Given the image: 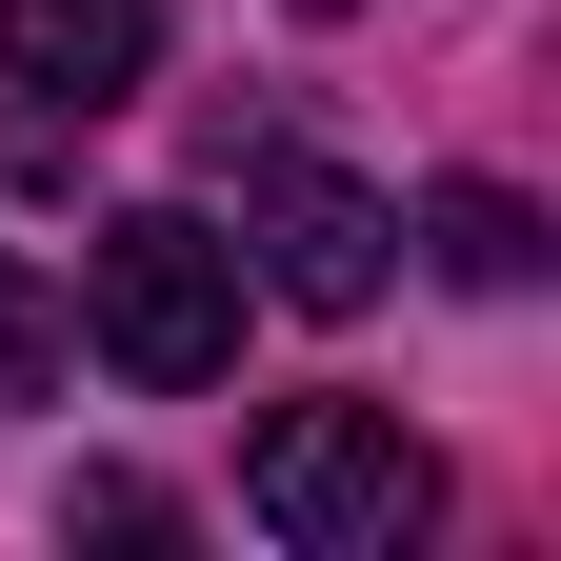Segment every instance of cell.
Masks as SVG:
<instances>
[{
  "mask_svg": "<svg viewBox=\"0 0 561 561\" xmlns=\"http://www.w3.org/2000/svg\"><path fill=\"white\" fill-rule=\"evenodd\" d=\"M301 21H341V0H301Z\"/></svg>",
  "mask_w": 561,
  "mask_h": 561,
  "instance_id": "obj_8",
  "label": "cell"
},
{
  "mask_svg": "<svg viewBox=\"0 0 561 561\" xmlns=\"http://www.w3.org/2000/svg\"><path fill=\"white\" fill-rule=\"evenodd\" d=\"M140 81H161V0H0V101H21L41 140L60 121H121Z\"/></svg>",
  "mask_w": 561,
  "mask_h": 561,
  "instance_id": "obj_4",
  "label": "cell"
},
{
  "mask_svg": "<svg viewBox=\"0 0 561 561\" xmlns=\"http://www.w3.org/2000/svg\"><path fill=\"white\" fill-rule=\"evenodd\" d=\"M241 301H261L241 241L181 221V201H121V221L81 241V341H101L121 381H161V401H201V381L241 362Z\"/></svg>",
  "mask_w": 561,
  "mask_h": 561,
  "instance_id": "obj_2",
  "label": "cell"
},
{
  "mask_svg": "<svg viewBox=\"0 0 561 561\" xmlns=\"http://www.w3.org/2000/svg\"><path fill=\"white\" fill-rule=\"evenodd\" d=\"M241 522L280 561H401L421 522H442V461H421L381 401H280L241 442Z\"/></svg>",
  "mask_w": 561,
  "mask_h": 561,
  "instance_id": "obj_1",
  "label": "cell"
},
{
  "mask_svg": "<svg viewBox=\"0 0 561 561\" xmlns=\"http://www.w3.org/2000/svg\"><path fill=\"white\" fill-rule=\"evenodd\" d=\"M421 261H442L461 301H522V280H541V201L522 181H442V201H421Z\"/></svg>",
  "mask_w": 561,
  "mask_h": 561,
  "instance_id": "obj_5",
  "label": "cell"
},
{
  "mask_svg": "<svg viewBox=\"0 0 561 561\" xmlns=\"http://www.w3.org/2000/svg\"><path fill=\"white\" fill-rule=\"evenodd\" d=\"M41 362H60V301H41L21 261H0V401H41Z\"/></svg>",
  "mask_w": 561,
  "mask_h": 561,
  "instance_id": "obj_6",
  "label": "cell"
},
{
  "mask_svg": "<svg viewBox=\"0 0 561 561\" xmlns=\"http://www.w3.org/2000/svg\"><path fill=\"white\" fill-rule=\"evenodd\" d=\"M241 280L301 301V321H362L401 280V201L341 181V161H301V140H241Z\"/></svg>",
  "mask_w": 561,
  "mask_h": 561,
  "instance_id": "obj_3",
  "label": "cell"
},
{
  "mask_svg": "<svg viewBox=\"0 0 561 561\" xmlns=\"http://www.w3.org/2000/svg\"><path fill=\"white\" fill-rule=\"evenodd\" d=\"M60 522H81V541H161L181 502H161V481H121V461H101V481H81V502H60Z\"/></svg>",
  "mask_w": 561,
  "mask_h": 561,
  "instance_id": "obj_7",
  "label": "cell"
}]
</instances>
